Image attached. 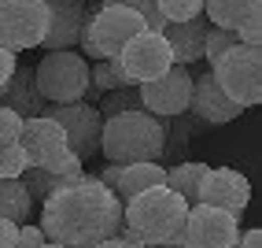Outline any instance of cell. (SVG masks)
Returning a JSON list of instances; mask_svg holds the SVG:
<instances>
[{"mask_svg":"<svg viewBox=\"0 0 262 248\" xmlns=\"http://www.w3.org/2000/svg\"><path fill=\"white\" fill-rule=\"evenodd\" d=\"M122 226V200L96 174L63 185L41 200V230L56 244H103Z\"/></svg>","mask_w":262,"mask_h":248,"instance_id":"obj_1","label":"cell"},{"mask_svg":"<svg viewBox=\"0 0 262 248\" xmlns=\"http://www.w3.org/2000/svg\"><path fill=\"white\" fill-rule=\"evenodd\" d=\"M166 119L144 108H129L103 119L100 152L107 163H137V159H163L166 152Z\"/></svg>","mask_w":262,"mask_h":248,"instance_id":"obj_2","label":"cell"},{"mask_svg":"<svg viewBox=\"0 0 262 248\" xmlns=\"http://www.w3.org/2000/svg\"><path fill=\"white\" fill-rule=\"evenodd\" d=\"M185 219L188 200L166 182L148 185L122 204V222L133 226L144 237V244H185Z\"/></svg>","mask_w":262,"mask_h":248,"instance_id":"obj_3","label":"cell"},{"mask_svg":"<svg viewBox=\"0 0 262 248\" xmlns=\"http://www.w3.org/2000/svg\"><path fill=\"white\" fill-rule=\"evenodd\" d=\"M141 30H148V26L129 4H122V0H100V8L89 11V19H85L78 45L89 60H103V56H118L122 45Z\"/></svg>","mask_w":262,"mask_h":248,"instance_id":"obj_4","label":"cell"},{"mask_svg":"<svg viewBox=\"0 0 262 248\" xmlns=\"http://www.w3.org/2000/svg\"><path fill=\"white\" fill-rule=\"evenodd\" d=\"M214 82L225 89V97L240 108H255L262 100V45H233L211 63Z\"/></svg>","mask_w":262,"mask_h":248,"instance_id":"obj_5","label":"cell"},{"mask_svg":"<svg viewBox=\"0 0 262 248\" xmlns=\"http://www.w3.org/2000/svg\"><path fill=\"white\" fill-rule=\"evenodd\" d=\"M33 82H37V93L48 104H71L81 100L89 89V63L85 56H78L74 48H48L45 60L33 67Z\"/></svg>","mask_w":262,"mask_h":248,"instance_id":"obj_6","label":"cell"},{"mask_svg":"<svg viewBox=\"0 0 262 248\" xmlns=\"http://www.w3.org/2000/svg\"><path fill=\"white\" fill-rule=\"evenodd\" d=\"M48 26L45 0H0V45L11 52L37 48Z\"/></svg>","mask_w":262,"mask_h":248,"instance_id":"obj_7","label":"cell"},{"mask_svg":"<svg viewBox=\"0 0 262 248\" xmlns=\"http://www.w3.org/2000/svg\"><path fill=\"white\" fill-rule=\"evenodd\" d=\"M240 237V215L214 204H188L185 219V248H233Z\"/></svg>","mask_w":262,"mask_h":248,"instance_id":"obj_8","label":"cell"},{"mask_svg":"<svg viewBox=\"0 0 262 248\" xmlns=\"http://www.w3.org/2000/svg\"><path fill=\"white\" fill-rule=\"evenodd\" d=\"M45 115H52L67 133V148L78 152L81 159H93L100 152V130L103 115L89 100H71V104H45Z\"/></svg>","mask_w":262,"mask_h":248,"instance_id":"obj_9","label":"cell"},{"mask_svg":"<svg viewBox=\"0 0 262 248\" xmlns=\"http://www.w3.org/2000/svg\"><path fill=\"white\" fill-rule=\"evenodd\" d=\"M141 93V108L159 115V119H178L188 111V100H192V74L185 70V63H173L170 70H163L159 78L141 82L137 85Z\"/></svg>","mask_w":262,"mask_h":248,"instance_id":"obj_10","label":"cell"},{"mask_svg":"<svg viewBox=\"0 0 262 248\" xmlns=\"http://www.w3.org/2000/svg\"><path fill=\"white\" fill-rule=\"evenodd\" d=\"M118 60H122V67H126V74H129L133 85L151 82V78H159L163 70L173 67L170 45H166V37H163L159 30H141V33H133V37L122 45Z\"/></svg>","mask_w":262,"mask_h":248,"instance_id":"obj_11","label":"cell"},{"mask_svg":"<svg viewBox=\"0 0 262 248\" xmlns=\"http://www.w3.org/2000/svg\"><path fill=\"white\" fill-rule=\"evenodd\" d=\"M23 145L26 159L33 167H56V159L67 152V133L63 126L52 115H30L23 119V126H19V137H15Z\"/></svg>","mask_w":262,"mask_h":248,"instance_id":"obj_12","label":"cell"},{"mask_svg":"<svg viewBox=\"0 0 262 248\" xmlns=\"http://www.w3.org/2000/svg\"><path fill=\"white\" fill-rule=\"evenodd\" d=\"M196 200L244 215V207L251 204V185L233 167H207L203 178H200V185H196Z\"/></svg>","mask_w":262,"mask_h":248,"instance_id":"obj_13","label":"cell"},{"mask_svg":"<svg viewBox=\"0 0 262 248\" xmlns=\"http://www.w3.org/2000/svg\"><path fill=\"white\" fill-rule=\"evenodd\" d=\"M48 4V26H45V37L41 48H74L81 41V30L85 19H89V0H45Z\"/></svg>","mask_w":262,"mask_h":248,"instance_id":"obj_14","label":"cell"},{"mask_svg":"<svg viewBox=\"0 0 262 248\" xmlns=\"http://www.w3.org/2000/svg\"><path fill=\"white\" fill-rule=\"evenodd\" d=\"M188 111L196 115V119H203L207 126H225V122H233V119L244 115V108H240L236 100L225 97V89L214 82L211 70H207V74H200V78H192V100H188Z\"/></svg>","mask_w":262,"mask_h":248,"instance_id":"obj_15","label":"cell"},{"mask_svg":"<svg viewBox=\"0 0 262 248\" xmlns=\"http://www.w3.org/2000/svg\"><path fill=\"white\" fill-rule=\"evenodd\" d=\"M207 15H192V19L181 23H166L163 26V37L170 45V56L173 63H200L203 60V41H207Z\"/></svg>","mask_w":262,"mask_h":248,"instance_id":"obj_16","label":"cell"},{"mask_svg":"<svg viewBox=\"0 0 262 248\" xmlns=\"http://www.w3.org/2000/svg\"><path fill=\"white\" fill-rule=\"evenodd\" d=\"M0 104H8V108H11V111H19L23 119L45 111V104H48V100L37 93L33 67H15V70H11V78L4 82V100H0Z\"/></svg>","mask_w":262,"mask_h":248,"instance_id":"obj_17","label":"cell"},{"mask_svg":"<svg viewBox=\"0 0 262 248\" xmlns=\"http://www.w3.org/2000/svg\"><path fill=\"white\" fill-rule=\"evenodd\" d=\"M166 182V167L159 159H137V163H118V182H115V197L126 204L148 185H163Z\"/></svg>","mask_w":262,"mask_h":248,"instance_id":"obj_18","label":"cell"},{"mask_svg":"<svg viewBox=\"0 0 262 248\" xmlns=\"http://www.w3.org/2000/svg\"><path fill=\"white\" fill-rule=\"evenodd\" d=\"M33 197H30V189L23 178H4L0 174V215L11 219V222H26L33 219Z\"/></svg>","mask_w":262,"mask_h":248,"instance_id":"obj_19","label":"cell"},{"mask_svg":"<svg viewBox=\"0 0 262 248\" xmlns=\"http://www.w3.org/2000/svg\"><path fill=\"white\" fill-rule=\"evenodd\" d=\"M255 11H262V0H203V15H207V23H211V26L236 30Z\"/></svg>","mask_w":262,"mask_h":248,"instance_id":"obj_20","label":"cell"},{"mask_svg":"<svg viewBox=\"0 0 262 248\" xmlns=\"http://www.w3.org/2000/svg\"><path fill=\"white\" fill-rule=\"evenodd\" d=\"M89 82L96 85L100 93H107V89H126V85H133L118 56H103V60H93V67H89Z\"/></svg>","mask_w":262,"mask_h":248,"instance_id":"obj_21","label":"cell"},{"mask_svg":"<svg viewBox=\"0 0 262 248\" xmlns=\"http://www.w3.org/2000/svg\"><path fill=\"white\" fill-rule=\"evenodd\" d=\"M203 170H207V163H200V159L178 163V167L166 170V185H170L173 193H181L188 204H196V185H200V178H203Z\"/></svg>","mask_w":262,"mask_h":248,"instance_id":"obj_22","label":"cell"},{"mask_svg":"<svg viewBox=\"0 0 262 248\" xmlns=\"http://www.w3.org/2000/svg\"><path fill=\"white\" fill-rule=\"evenodd\" d=\"M100 115H118V111H129V108H141V93H137V85H126V89H107V97L96 100Z\"/></svg>","mask_w":262,"mask_h":248,"instance_id":"obj_23","label":"cell"},{"mask_svg":"<svg viewBox=\"0 0 262 248\" xmlns=\"http://www.w3.org/2000/svg\"><path fill=\"white\" fill-rule=\"evenodd\" d=\"M236 45V30L229 26H207V41H203V60L207 63H214L225 48H233Z\"/></svg>","mask_w":262,"mask_h":248,"instance_id":"obj_24","label":"cell"},{"mask_svg":"<svg viewBox=\"0 0 262 248\" xmlns=\"http://www.w3.org/2000/svg\"><path fill=\"white\" fill-rule=\"evenodd\" d=\"M26 167H30V159H26V152H23L19 141L0 145V174H4V178H23Z\"/></svg>","mask_w":262,"mask_h":248,"instance_id":"obj_25","label":"cell"},{"mask_svg":"<svg viewBox=\"0 0 262 248\" xmlns=\"http://www.w3.org/2000/svg\"><path fill=\"white\" fill-rule=\"evenodd\" d=\"M159 11L166 23H181L192 15H203V0H159Z\"/></svg>","mask_w":262,"mask_h":248,"instance_id":"obj_26","label":"cell"},{"mask_svg":"<svg viewBox=\"0 0 262 248\" xmlns=\"http://www.w3.org/2000/svg\"><path fill=\"white\" fill-rule=\"evenodd\" d=\"M122 4H129L137 15H141L148 30H159V33H163L166 19H163V11H159V0H122Z\"/></svg>","mask_w":262,"mask_h":248,"instance_id":"obj_27","label":"cell"},{"mask_svg":"<svg viewBox=\"0 0 262 248\" xmlns=\"http://www.w3.org/2000/svg\"><path fill=\"white\" fill-rule=\"evenodd\" d=\"M236 41L240 45H262V11L248 15V19L236 26Z\"/></svg>","mask_w":262,"mask_h":248,"instance_id":"obj_28","label":"cell"},{"mask_svg":"<svg viewBox=\"0 0 262 248\" xmlns=\"http://www.w3.org/2000/svg\"><path fill=\"white\" fill-rule=\"evenodd\" d=\"M19 126H23V115L11 111L8 104H0V145H8V141L19 137Z\"/></svg>","mask_w":262,"mask_h":248,"instance_id":"obj_29","label":"cell"},{"mask_svg":"<svg viewBox=\"0 0 262 248\" xmlns=\"http://www.w3.org/2000/svg\"><path fill=\"white\" fill-rule=\"evenodd\" d=\"M48 237H45V230L37 226V222H19V244H30V248H41Z\"/></svg>","mask_w":262,"mask_h":248,"instance_id":"obj_30","label":"cell"},{"mask_svg":"<svg viewBox=\"0 0 262 248\" xmlns=\"http://www.w3.org/2000/svg\"><path fill=\"white\" fill-rule=\"evenodd\" d=\"M11 244H19V222L0 215V248H11Z\"/></svg>","mask_w":262,"mask_h":248,"instance_id":"obj_31","label":"cell"},{"mask_svg":"<svg viewBox=\"0 0 262 248\" xmlns=\"http://www.w3.org/2000/svg\"><path fill=\"white\" fill-rule=\"evenodd\" d=\"M15 67H19V63H15V52L0 45V85H4V82L11 78V70H15Z\"/></svg>","mask_w":262,"mask_h":248,"instance_id":"obj_32","label":"cell"},{"mask_svg":"<svg viewBox=\"0 0 262 248\" xmlns=\"http://www.w3.org/2000/svg\"><path fill=\"white\" fill-rule=\"evenodd\" d=\"M96 178H100L103 185H107V189L115 193V182H118V163H107V167H103V170L96 174Z\"/></svg>","mask_w":262,"mask_h":248,"instance_id":"obj_33","label":"cell"},{"mask_svg":"<svg viewBox=\"0 0 262 248\" xmlns=\"http://www.w3.org/2000/svg\"><path fill=\"white\" fill-rule=\"evenodd\" d=\"M258 241H262V230H248V234H240V237H236V244H248V248H255Z\"/></svg>","mask_w":262,"mask_h":248,"instance_id":"obj_34","label":"cell"}]
</instances>
